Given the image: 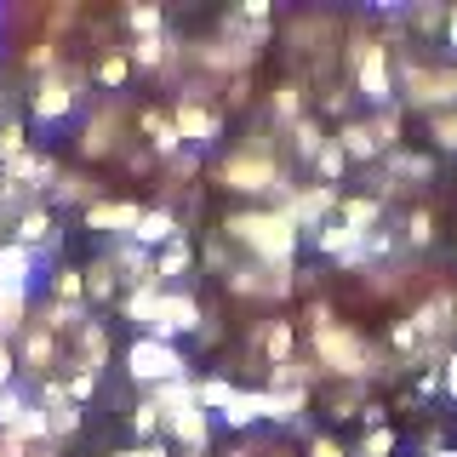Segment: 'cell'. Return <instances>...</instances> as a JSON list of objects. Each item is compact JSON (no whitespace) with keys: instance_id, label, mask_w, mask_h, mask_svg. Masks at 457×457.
I'll return each mask as SVG.
<instances>
[{"instance_id":"obj_17","label":"cell","mask_w":457,"mask_h":457,"mask_svg":"<svg viewBox=\"0 0 457 457\" xmlns=\"http://www.w3.org/2000/svg\"><path fill=\"white\" fill-rule=\"evenodd\" d=\"M109 361H114L109 326H104V320L92 314V320H86L80 332L69 337V361H63V366H75V371H97V378H104V366H109Z\"/></svg>"},{"instance_id":"obj_26","label":"cell","mask_w":457,"mask_h":457,"mask_svg":"<svg viewBox=\"0 0 457 457\" xmlns=\"http://www.w3.org/2000/svg\"><path fill=\"white\" fill-rule=\"evenodd\" d=\"M29 320H40V326H46V332H57V337H75L80 326L92 320V309H86V303H57V297H40Z\"/></svg>"},{"instance_id":"obj_13","label":"cell","mask_w":457,"mask_h":457,"mask_svg":"<svg viewBox=\"0 0 457 457\" xmlns=\"http://www.w3.org/2000/svg\"><path fill=\"white\" fill-rule=\"evenodd\" d=\"M143 212H149V206H143V200H120V195H109L104 206L80 212V228H86V235H104L109 246H114V240H132V235H137Z\"/></svg>"},{"instance_id":"obj_2","label":"cell","mask_w":457,"mask_h":457,"mask_svg":"<svg viewBox=\"0 0 457 457\" xmlns=\"http://www.w3.org/2000/svg\"><path fill=\"white\" fill-rule=\"evenodd\" d=\"M218 235L228 246H240L252 263L269 269H297V252H303V228H297L286 212L275 206H246V212H228L218 223Z\"/></svg>"},{"instance_id":"obj_54","label":"cell","mask_w":457,"mask_h":457,"mask_svg":"<svg viewBox=\"0 0 457 457\" xmlns=\"http://www.w3.org/2000/svg\"><path fill=\"white\" fill-rule=\"evenodd\" d=\"M440 383H446V395L457 400V349L446 354V366H440Z\"/></svg>"},{"instance_id":"obj_42","label":"cell","mask_w":457,"mask_h":457,"mask_svg":"<svg viewBox=\"0 0 457 457\" xmlns=\"http://www.w3.org/2000/svg\"><path fill=\"white\" fill-rule=\"evenodd\" d=\"M428 137H435V149H440V154H452V149H457V109L428 114Z\"/></svg>"},{"instance_id":"obj_47","label":"cell","mask_w":457,"mask_h":457,"mask_svg":"<svg viewBox=\"0 0 457 457\" xmlns=\"http://www.w3.org/2000/svg\"><path fill=\"white\" fill-rule=\"evenodd\" d=\"M120 166L126 171H154V166H166L154 149H137V143H126V154H120Z\"/></svg>"},{"instance_id":"obj_58","label":"cell","mask_w":457,"mask_h":457,"mask_svg":"<svg viewBox=\"0 0 457 457\" xmlns=\"http://www.w3.org/2000/svg\"><path fill=\"white\" fill-rule=\"evenodd\" d=\"M0 228H6V218H0ZM0 246H6V240H0Z\"/></svg>"},{"instance_id":"obj_15","label":"cell","mask_w":457,"mask_h":457,"mask_svg":"<svg viewBox=\"0 0 457 457\" xmlns=\"http://www.w3.org/2000/svg\"><path fill=\"white\" fill-rule=\"evenodd\" d=\"M212 435H218V418L206 406H171L166 411V440L189 457H212Z\"/></svg>"},{"instance_id":"obj_43","label":"cell","mask_w":457,"mask_h":457,"mask_svg":"<svg viewBox=\"0 0 457 457\" xmlns=\"http://www.w3.org/2000/svg\"><path fill=\"white\" fill-rule=\"evenodd\" d=\"M200 171H206V161H200L195 149H183L178 161H166V183H171V189H183V183H195V178H200Z\"/></svg>"},{"instance_id":"obj_6","label":"cell","mask_w":457,"mask_h":457,"mask_svg":"<svg viewBox=\"0 0 457 457\" xmlns=\"http://www.w3.org/2000/svg\"><path fill=\"white\" fill-rule=\"evenodd\" d=\"M309 349H314V361H320L326 378H343V383H366V378H378V371H383V354L371 349L354 326H343V320L332 326V332L309 337Z\"/></svg>"},{"instance_id":"obj_9","label":"cell","mask_w":457,"mask_h":457,"mask_svg":"<svg viewBox=\"0 0 457 457\" xmlns=\"http://www.w3.org/2000/svg\"><path fill=\"white\" fill-rule=\"evenodd\" d=\"M12 349H18V366H23V383H29V389H35V383H46V378H57V371H63V361H69L63 337L46 332L40 320H29L23 337L12 343Z\"/></svg>"},{"instance_id":"obj_35","label":"cell","mask_w":457,"mask_h":457,"mask_svg":"<svg viewBox=\"0 0 457 457\" xmlns=\"http://www.w3.org/2000/svg\"><path fill=\"white\" fill-rule=\"evenodd\" d=\"M120 29H126L132 40L166 35V12H161V6H149V0H143V6H126V12H120Z\"/></svg>"},{"instance_id":"obj_29","label":"cell","mask_w":457,"mask_h":457,"mask_svg":"<svg viewBox=\"0 0 457 457\" xmlns=\"http://www.w3.org/2000/svg\"><path fill=\"white\" fill-rule=\"evenodd\" d=\"M337 143L349 149L354 166H378L383 161V143H378V132H371V120H343L337 126Z\"/></svg>"},{"instance_id":"obj_51","label":"cell","mask_w":457,"mask_h":457,"mask_svg":"<svg viewBox=\"0 0 457 457\" xmlns=\"http://www.w3.org/2000/svg\"><path fill=\"white\" fill-rule=\"evenodd\" d=\"M109 457H171V440H149V446H120Z\"/></svg>"},{"instance_id":"obj_50","label":"cell","mask_w":457,"mask_h":457,"mask_svg":"<svg viewBox=\"0 0 457 457\" xmlns=\"http://www.w3.org/2000/svg\"><path fill=\"white\" fill-rule=\"evenodd\" d=\"M303 457H349V452H343V446H337L332 435H309V446H303Z\"/></svg>"},{"instance_id":"obj_21","label":"cell","mask_w":457,"mask_h":457,"mask_svg":"<svg viewBox=\"0 0 457 457\" xmlns=\"http://www.w3.org/2000/svg\"><path fill=\"white\" fill-rule=\"evenodd\" d=\"M126 297V286H120V269H114V257H109V246L86 263V303H92V314L97 309H109V303H120Z\"/></svg>"},{"instance_id":"obj_14","label":"cell","mask_w":457,"mask_h":457,"mask_svg":"<svg viewBox=\"0 0 457 457\" xmlns=\"http://www.w3.org/2000/svg\"><path fill=\"white\" fill-rule=\"evenodd\" d=\"M166 109H171V120H178V132H183V149H195V154H212L228 137V114L223 109H195V104H166Z\"/></svg>"},{"instance_id":"obj_48","label":"cell","mask_w":457,"mask_h":457,"mask_svg":"<svg viewBox=\"0 0 457 457\" xmlns=\"http://www.w3.org/2000/svg\"><path fill=\"white\" fill-rule=\"evenodd\" d=\"M206 269H212L218 280L228 275V269H235V263H228V240H223V235H212V240H206Z\"/></svg>"},{"instance_id":"obj_55","label":"cell","mask_w":457,"mask_h":457,"mask_svg":"<svg viewBox=\"0 0 457 457\" xmlns=\"http://www.w3.org/2000/svg\"><path fill=\"white\" fill-rule=\"evenodd\" d=\"M446 52L457 57V6H452V18H446Z\"/></svg>"},{"instance_id":"obj_34","label":"cell","mask_w":457,"mask_h":457,"mask_svg":"<svg viewBox=\"0 0 457 457\" xmlns=\"http://www.w3.org/2000/svg\"><path fill=\"white\" fill-rule=\"evenodd\" d=\"M286 137H292V154H297L303 166H314V161H320V149L332 143V132H326V126L314 120V114H309V120H297V126H292Z\"/></svg>"},{"instance_id":"obj_1","label":"cell","mask_w":457,"mask_h":457,"mask_svg":"<svg viewBox=\"0 0 457 457\" xmlns=\"http://www.w3.org/2000/svg\"><path fill=\"white\" fill-rule=\"evenodd\" d=\"M132 337H161V343H195V332L206 326V303L189 286H137L114 303Z\"/></svg>"},{"instance_id":"obj_46","label":"cell","mask_w":457,"mask_h":457,"mask_svg":"<svg viewBox=\"0 0 457 457\" xmlns=\"http://www.w3.org/2000/svg\"><path fill=\"white\" fill-rule=\"evenodd\" d=\"M18 383H23L18 349H12V343H0V400H6V389H18Z\"/></svg>"},{"instance_id":"obj_23","label":"cell","mask_w":457,"mask_h":457,"mask_svg":"<svg viewBox=\"0 0 457 457\" xmlns=\"http://www.w3.org/2000/svg\"><path fill=\"white\" fill-rule=\"evenodd\" d=\"M263 114H269V126L292 132L297 120H309V86L297 80V75H292V80H280L275 92H269V109H263Z\"/></svg>"},{"instance_id":"obj_37","label":"cell","mask_w":457,"mask_h":457,"mask_svg":"<svg viewBox=\"0 0 457 457\" xmlns=\"http://www.w3.org/2000/svg\"><path fill=\"white\" fill-rule=\"evenodd\" d=\"M354 161H349V149H343V143H337V132H332V143H326V149H320V161H314L309 171H314V183H332V189H337V183H343V171H349Z\"/></svg>"},{"instance_id":"obj_11","label":"cell","mask_w":457,"mask_h":457,"mask_svg":"<svg viewBox=\"0 0 457 457\" xmlns=\"http://www.w3.org/2000/svg\"><path fill=\"white\" fill-rule=\"evenodd\" d=\"M6 240H18V246H29L35 257H46L52 269L63 263V257H57V252H63V228H57V212H52V200H40V206H29L23 218L12 223V235H6Z\"/></svg>"},{"instance_id":"obj_24","label":"cell","mask_w":457,"mask_h":457,"mask_svg":"<svg viewBox=\"0 0 457 457\" xmlns=\"http://www.w3.org/2000/svg\"><path fill=\"white\" fill-rule=\"evenodd\" d=\"M218 423L228 428V435H246V428L269 423V395H263V389H246V383H240L235 400H228V406L218 411Z\"/></svg>"},{"instance_id":"obj_31","label":"cell","mask_w":457,"mask_h":457,"mask_svg":"<svg viewBox=\"0 0 457 457\" xmlns=\"http://www.w3.org/2000/svg\"><path fill=\"white\" fill-rule=\"evenodd\" d=\"M195 263H200V252H195V240L183 235V240H171V246L161 252V269H154V275H161V286H183L195 275Z\"/></svg>"},{"instance_id":"obj_5","label":"cell","mask_w":457,"mask_h":457,"mask_svg":"<svg viewBox=\"0 0 457 457\" xmlns=\"http://www.w3.org/2000/svg\"><path fill=\"white\" fill-rule=\"evenodd\" d=\"M120 371L137 383L143 395H154V389H166V383H178V378H195V361H189V349H183V343L132 337L120 349Z\"/></svg>"},{"instance_id":"obj_20","label":"cell","mask_w":457,"mask_h":457,"mask_svg":"<svg viewBox=\"0 0 457 457\" xmlns=\"http://www.w3.org/2000/svg\"><path fill=\"white\" fill-rule=\"evenodd\" d=\"M52 275L46 257H35L29 246H18V240H6L0 246V286H18V292H35V280Z\"/></svg>"},{"instance_id":"obj_18","label":"cell","mask_w":457,"mask_h":457,"mask_svg":"<svg viewBox=\"0 0 457 457\" xmlns=\"http://www.w3.org/2000/svg\"><path fill=\"white\" fill-rule=\"evenodd\" d=\"M137 132H143V143H149L161 161H178L183 154V132H178V120H171L166 104H143L137 109Z\"/></svg>"},{"instance_id":"obj_33","label":"cell","mask_w":457,"mask_h":457,"mask_svg":"<svg viewBox=\"0 0 457 457\" xmlns=\"http://www.w3.org/2000/svg\"><path fill=\"white\" fill-rule=\"evenodd\" d=\"M92 80L104 86V92H120V86L132 80V57H126V46H104V52H97Z\"/></svg>"},{"instance_id":"obj_38","label":"cell","mask_w":457,"mask_h":457,"mask_svg":"<svg viewBox=\"0 0 457 457\" xmlns=\"http://www.w3.org/2000/svg\"><path fill=\"white\" fill-rule=\"evenodd\" d=\"M35 143H29V120H18V114H0V166L18 161V154H29Z\"/></svg>"},{"instance_id":"obj_41","label":"cell","mask_w":457,"mask_h":457,"mask_svg":"<svg viewBox=\"0 0 457 457\" xmlns=\"http://www.w3.org/2000/svg\"><path fill=\"white\" fill-rule=\"evenodd\" d=\"M400 240H406L411 252H423L428 240H435V218H428V212H406V223H400Z\"/></svg>"},{"instance_id":"obj_36","label":"cell","mask_w":457,"mask_h":457,"mask_svg":"<svg viewBox=\"0 0 457 457\" xmlns=\"http://www.w3.org/2000/svg\"><path fill=\"white\" fill-rule=\"evenodd\" d=\"M235 389H240V383L228 378V371H200V406H206L212 418H218L228 400H235Z\"/></svg>"},{"instance_id":"obj_44","label":"cell","mask_w":457,"mask_h":457,"mask_svg":"<svg viewBox=\"0 0 457 457\" xmlns=\"http://www.w3.org/2000/svg\"><path fill=\"white\" fill-rule=\"evenodd\" d=\"M446 18H452V6H411V12H406V23L418 29V35H440V29H446Z\"/></svg>"},{"instance_id":"obj_19","label":"cell","mask_w":457,"mask_h":457,"mask_svg":"<svg viewBox=\"0 0 457 457\" xmlns=\"http://www.w3.org/2000/svg\"><path fill=\"white\" fill-rule=\"evenodd\" d=\"M109 189H104V178L97 171H63L57 178V189H52V212H92V206H104Z\"/></svg>"},{"instance_id":"obj_32","label":"cell","mask_w":457,"mask_h":457,"mask_svg":"<svg viewBox=\"0 0 457 457\" xmlns=\"http://www.w3.org/2000/svg\"><path fill=\"white\" fill-rule=\"evenodd\" d=\"M46 297H57V303H86V263H57L46 275Z\"/></svg>"},{"instance_id":"obj_57","label":"cell","mask_w":457,"mask_h":457,"mask_svg":"<svg viewBox=\"0 0 457 457\" xmlns=\"http://www.w3.org/2000/svg\"><path fill=\"white\" fill-rule=\"evenodd\" d=\"M435 457H457V452H435Z\"/></svg>"},{"instance_id":"obj_8","label":"cell","mask_w":457,"mask_h":457,"mask_svg":"<svg viewBox=\"0 0 457 457\" xmlns=\"http://www.w3.org/2000/svg\"><path fill=\"white\" fill-rule=\"evenodd\" d=\"M223 292L240 297V303H280V297L297 292V269H269V263H235L223 275Z\"/></svg>"},{"instance_id":"obj_52","label":"cell","mask_w":457,"mask_h":457,"mask_svg":"<svg viewBox=\"0 0 457 457\" xmlns=\"http://www.w3.org/2000/svg\"><path fill=\"white\" fill-rule=\"evenodd\" d=\"M218 343H223V326H218V320L206 314V326L195 332V349H218Z\"/></svg>"},{"instance_id":"obj_25","label":"cell","mask_w":457,"mask_h":457,"mask_svg":"<svg viewBox=\"0 0 457 457\" xmlns=\"http://www.w3.org/2000/svg\"><path fill=\"white\" fill-rule=\"evenodd\" d=\"M383 212H389V200H378V195H343V206H337V223L343 228H354V235H378L383 228Z\"/></svg>"},{"instance_id":"obj_27","label":"cell","mask_w":457,"mask_h":457,"mask_svg":"<svg viewBox=\"0 0 457 457\" xmlns=\"http://www.w3.org/2000/svg\"><path fill=\"white\" fill-rule=\"evenodd\" d=\"M29 314H35V292H18V286H0V343H18Z\"/></svg>"},{"instance_id":"obj_39","label":"cell","mask_w":457,"mask_h":457,"mask_svg":"<svg viewBox=\"0 0 457 457\" xmlns=\"http://www.w3.org/2000/svg\"><path fill=\"white\" fill-rule=\"evenodd\" d=\"M46 418H52V440H57V446H69V440L86 428V406H75V400H69V406L46 411Z\"/></svg>"},{"instance_id":"obj_7","label":"cell","mask_w":457,"mask_h":457,"mask_svg":"<svg viewBox=\"0 0 457 457\" xmlns=\"http://www.w3.org/2000/svg\"><path fill=\"white\" fill-rule=\"evenodd\" d=\"M86 86H92V69H86V63H63L57 75L35 80V86H29V126H63L69 114L92 97Z\"/></svg>"},{"instance_id":"obj_40","label":"cell","mask_w":457,"mask_h":457,"mask_svg":"<svg viewBox=\"0 0 457 457\" xmlns=\"http://www.w3.org/2000/svg\"><path fill=\"white\" fill-rule=\"evenodd\" d=\"M395 446H400V435H395L389 423H383V428H366L361 446H354L349 457H395Z\"/></svg>"},{"instance_id":"obj_16","label":"cell","mask_w":457,"mask_h":457,"mask_svg":"<svg viewBox=\"0 0 457 457\" xmlns=\"http://www.w3.org/2000/svg\"><path fill=\"white\" fill-rule=\"evenodd\" d=\"M246 343L257 349V361H263L269 371L286 366V361H297V320H286V314H275V320H257Z\"/></svg>"},{"instance_id":"obj_28","label":"cell","mask_w":457,"mask_h":457,"mask_svg":"<svg viewBox=\"0 0 457 457\" xmlns=\"http://www.w3.org/2000/svg\"><path fill=\"white\" fill-rule=\"evenodd\" d=\"M126 435H132V446H149V440H166V411L154 395H143L132 411H126Z\"/></svg>"},{"instance_id":"obj_12","label":"cell","mask_w":457,"mask_h":457,"mask_svg":"<svg viewBox=\"0 0 457 457\" xmlns=\"http://www.w3.org/2000/svg\"><path fill=\"white\" fill-rule=\"evenodd\" d=\"M337 206H343V189H332V183H297V195L286 200V206H275V212H286V218L303 228V240H309L314 228H326L337 218Z\"/></svg>"},{"instance_id":"obj_53","label":"cell","mask_w":457,"mask_h":457,"mask_svg":"<svg viewBox=\"0 0 457 457\" xmlns=\"http://www.w3.org/2000/svg\"><path fill=\"white\" fill-rule=\"evenodd\" d=\"M349 104H354V86H349V92H343V86L326 92V114H349Z\"/></svg>"},{"instance_id":"obj_56","label":"cell","mask_w":457,"mask_h":457,"mask_svg":"<svg viewBox=\"0 0 457 457\" xmlns=\"http://www.w3.org/2000/svg\"><path fill=\"white\" fill-rule=\"evenodd\" d=\"M218 457H257V452H252V446H223Z\"/></svg>"},{"instance_id":"obj_4","label":"cell","mask_w":457,"mask_h":457,"mask_svg":"<svg viewBox=\"0 0 457 457\" xmlns=\"http://www.w3.org/2000/svg\"><path fill=\"white\" fill-rule=\"evenodd\" d=\"M343 63H349V80H354V97H366L371 109H395V52L383 35H371V29H354L349 46H343Z\"/></svg>"},{"instance_id":"obj_45","label":"cell","mask_w":457,"mask_h":457,"mask_svg":"<svg viewBox=\"0 0 457 457\" xmlns=\"http://www.w3.org/2000/svg\"><path fill=\"white\" fill-rule=\"evenodd\" d=\"M371 132H378L383 154H395L400 149V109H378V114H371Z\"/></svg>"},{"instance_id":"obj_22","label":"cell","mask_w":457,"mask_h":457,"mask_svg":"<svg viewBox=\"0 0 457 457\" xmlns=\"http://www.w3.org/2000/svg\"><path fill=\"white\" fill-rule=\"evenodd\" d=\"M189 235V228H183V218H178V206H161V200H154L149 212H143V223H137V246H149V252H166L171 240H183Z\"/></svg>"},{"instance_id":"obj_30","label":"cell","mask_w":457,"mask_h":457,"mask_svg":"<svg viewBox=\"0 0 457 457\" xmlns=\"http://www.w3.org/2000/svg\"><path fill=\"white\" fill-rule=\"evenodd\" d=\"M269 395V423L303 428V411L314 406V389H263Z\"/></svg>"},{"instance_id":"obj_10","label":"cell","mask_w":457,"mask_h":457,"mask_svg":"<svg viewBox=\"0 0 457 457\" xmlns=\"http://www.w3.org/2000/svg\"><path fill=\"white\" fill-rule=\"evenodd\" d=\"M80 154H86V161L126 154V104H120V97H109V104H97L92 114H86V126H80Z\"/></svg>"},{"instance_id":"obj_49","label":"cell","mask_w":457,"mask_h":457,"mask_svg":"<svg viewBox=\"0 0 457 457\" xmlns=\"http://www.w3.org/2000/svg\"><path fill=\"white\" fill-rule=\"evenodd\" d=\"M223 104H228V109H246V104H252V75L223 80Z\"/></svg>"},{"instance_id":"obj_3","label":"cell","mask_w":457,"mask_h":457,"mask_svg":"<svg viewBox=\"0 0 457 457\" xmlns=\"http://www.w3.org/2000/svg\"><path fill=\"white\" fill-rule=\"evenodd\" d=\"M212 183L228 195H252V200H269V206H286V200L297 195L292 183V166L286 161H263V154H240L228 149L218 166H212Z\"/></svg>"}]
</instances>
